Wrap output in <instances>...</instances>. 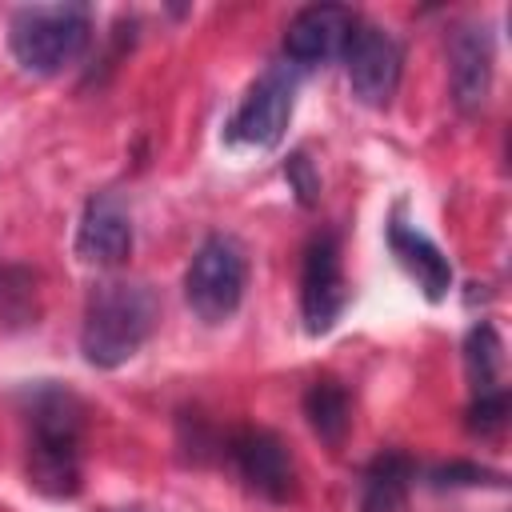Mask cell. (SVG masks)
Returning <instances> with one entry per match:
<instances>
[{
  "instance_id": "obj_2",
  "label": "cell",
  "mask_w": 512,
  "mask_h": 512,
  "mask_svg": "<svg viewBox=\"0 0 512 512\" xmlns=\"http://www.w3.org/2000/svg\"><path fill=\"white\" fill-rule=\"evenodd\" d=\"M28 480L48 496H76L80 492V432H84V404L56 384H40L28 396Z\"/></svg>"
},
{
  "instance_id": "obj_9",
  "label": "cell",
  "mask_w": 512,
  "mask_h": 512,
  "mask_svg": "<svg viewBox=\"0 0 512 512\" xmlns=\"http://www.w3.org/2000/svg\"><path fill=\"white\" fill-rule=\"evenodd\" d=\"M240 476L248 480L252 492L268 496V500H288L292 496V480H296V468H292V452L288 444L268 432V428H244L232 436L228 444Z\"/></svg>"
},
{
  "instance_id": "obj_16",
  "label": "cell",
  "mask_w": 512,
  "mask_h": 512,
  "mask_svg": "<svg viewBox=\"0 0 512 512\" xmlns=\"http://www.w3.org/2000/svg\"><path fill=\"white\" fill-rule=\"evenodd\" d=\"M504 424H508V388H492V392L472 396V404H468V428L476 436H496Z\"/></svg>"
},
{
  "instance_id": "obj_10",
  "label": "cell",
  "mask_w": 512,
  "mask_h": 512,
  "mask_svg": "<svg viewBox=\"0 0 512 512\" xmlns=\"http://www.w3.org/2000/svg\"><path fill=\"white\" fill-rule=\"evenodd\" d=\"M356 20L348 8L340 4H312V8H300L288 28H284V52L288 60H296L300 68H312V64H324L332 56L344 52L348 36H352Z\"/></svg>"
},
{
  "instance_id": "obj_6",
  "label": "cell",
  "mask_w": 512,
  "mask_h": 512,
  "mask_svg": "<svg viewBox=\"0 0 512 512\" xmlns=\"http://www.w3.org/2000/svg\"><path fill=\"white\" fill-rule=\"evenodd\" d=\"M292 104H296V80L288 76V68H268L240 100L232 116V140L252 148H276L288 132Z\"/></svg>"
},
{
  "instance_id": "obj_15",
  "label": "cell",
  "mask_w": 512,
  "mask_h": 512,
  "mask_svg": "<svg viewBox=\"0 0 512 512\" xmlns=\"http://www.w3.org/2000/svg\"><path fill=\"white\" fill-rule=\"evenodd\" d=\"M500 368H504L500 332H496L492 324H476V328L464 336V372H468L472 396L492 392V388H504V384H500Z\"/></svg>"
},
{
  "instance_id": "obj_8",
  "label": "cell",
  "mask_w": 512,
  "mask_h": 512,
  "mask_svg": "<svg viewBox=\"0 0 512 512\" xmlns=\"http://www.w3.org/2000/svg\"><path fill=\"white\" fill-rule=\"evenodd\" d=\"M132 252V212L116 192H96L76 228V256L92 268H116Z\"/></svg>"
},
{
  "instance_id": "obj_5",
  "label": "cell",
  "mask_w": 512,
  "mask_h": 512,
  "mask_svg": "<svg viewBox=\"0 0 512 512\" xmlns=\"http://www.w3.org/2000/svg\"><path fill=\"white\" fill-rule=\"evenodd\" d=\"M340 56H344L352 96L368 108H384L392 100L396 84H400V48H396V40L376 24H356Z\"/></svg>"
},
{
  "instance_id": "obj_12",
  "label": "cell",
  "mask_w": 512,
  "mask_h": 512,
  "mask_svg": "<svg viewBox=\"0 0 512 512\" xmlns=\"http://www.w3.org/2000/svg\"><path fill=\"white\" fill-rule=\"evenodd\" d=\"M388 248L392 256L400 260V268L416 280V288L428 296V300H444L448 288H452V264L448 256L416 228H408L404 220H392L388 224Z\"/></svg>"
},
{
  "instance_id": "obj_3",
  "label": "cell",
  "mask_w": 512,
  "mask_h": 512,
  "mask_svg": "<svg viewBox=\"0 0 512 512\" xmlns=\"http://www.w3.org/2000/svg\"><path fill=\"white\" fill-rule=\"evenodd\" d=\"M92 16L84 4H32L16 8L8 20V48L24 72L56 76L76 64L88 48Z\"/></svg>"
},
{
  "instance_id": "obj_14",
  "label": "cell",
  "mask_w": 512,
  "mask_h": 512,
  "mask_svg": "<svg viewBox=\"0 0 512 512\" xmlns=\"http://www.w3.org/2000/svg\"><path fill=\"white\" fill-rule=\"evenodd\" d=\"M304 416L312 424V432L324 440V444H340L348 436V424H352V400H348V388L332 376L324 380H312V388L304 392Z\"/></svg>"
},
{
  "instance_id": "obj_13",
  "label": "cell",
  "mask_w": 512,
  "mask_h": 512,
  "mask_svg": "<svg viewBox=\"0 0 512 512\" xmlns=\"http://www.w3.org/2000/svg\"><path fill=\"white\" fill-rule=\"evenodd\" d=\"M416 464L404 452H384L368 464L360 480V512H404Z\"/></svg>"
},
{
  "instance_id": "obj_1",
  "label": "cell",
  "mask_w": 512,
  "mask_h": 512,
  "mask_svg": "<svg viewBox=\"0 0 512 512\" xmlns=\"http://www.w3.org/2000/svg\"><path fill=\"white\" fill-rule=\"evenodd\" d=\"M160 320V300L140 280H104L88 292L80 352L92 368H120L132 360Z\"/></svg>"
},
{
  "instance_id": "obj_7",
  "label": "cell",
  "mask_w": 512,
  "mask_h": 512,
  "mask_svg": "<svg viewBox=\"0 0 512 512\" xmlns=\"http://www.w3.org/2000/svg\"><path fill=\"white\" fill-rule=\"evenodd\" d=\"M348 304V284L340 272V248L336 236H316L304 252V272H300V312H304V328L312 336L328 332L336 324V316Z\"/></svg>"
},
{
  "instance_id": "obj_18",
  "label": "cell",
  "mask_w": 512,
  "mask_h": 512,
  "mask_svg": "<svg viewBox=\"0 0 512 512\" xmlns=\"http://www.w3.org/2000/svg\"><path fill=\"white\" fill-rule=\"evenodd\" d=\"M284 176H288V184L296 188V200H300L304 208H312V204H316V192H320V176L312 172V160H308L304 152L288 156V164H284Z\"/></svg>"
},
{
  "instance_id": "obj_11",
  "label": "cell",
  "mask_w": 512,
  "mask_h": 512,
  "mask_svg": "<svg viewBox=\"0 0 512 512\" xmlns=\"http://www.w3.org/2000/svg\"><path fill=\"white\" fill-rule=\"evenodd\" d=\"M452 100L460 112H480L492 92V36L484 24H460L448 40Z\"/></svg>"
},
{
  "instance_id": "obj_17",
  "label": "cell",
  "mask_w": 512,
  "mask_h": 512,
  "mask_svg": "<svg viewBox=\"0 0 512 512\" xmlns=\"http://www.w3.org/2000/svg\"><path fill=\"white\" fill-rule=\"evenodd\" d=\"M432 484H440V488H472V484H492V488H500L504 476L492 472V468L468 464V460H452V464H440V468L432 472Z\"/></svg>"
},
{
  "instance_id": "obj_4",
  "label": "cell",
  "mask_w": 512,
  "mask_h": 512,
  "mask_svg": "<svg viewBox=\"0 0 512 512\" xmlns=\"http://www.w3.org/2000/svg\"><path fill=\"white\" fill-rule=\"evenodd\" d=\"M244 284H248V256L240 240L216 232L196 248L184 272V300L204 324H224L236 316L244 300Z\"/></svg>"
}]
</instances>
